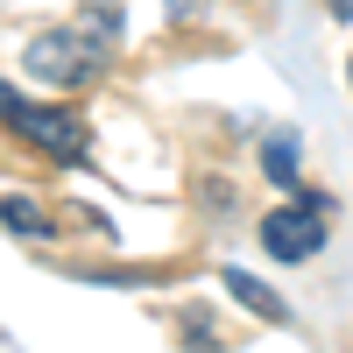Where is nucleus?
<instances>
[{"label":"nucleus","instance_id":"nucleus-1","mask_svg":"<svg viewBox=\"0 0 353 353\" xmlns=\"http://www.w3.org/2000/svg\"><path fill=\"white\" fill-rule=\"evenodd\" d=\"M8 121H14V134L28 149H43L57 163H78L92 149V128H85V113H71V106H21V92H8Z\"/></svg>","mask_w":353,"mask_h":353},{"label":"nucleus","instance_id":"nucleus-2","mask_svg":"<svg viewBox=\"0 0 353 353\" xmlns=\"http://www.w3.org/2000/svg\"><path fill=\"white\" fill-rule=\"evenodd\" d=\"M21 64L36 78H50V85H92L99 78V43L71 36V28H43V36H28Z\"/></svg>","mask_w":353,"mask_h":353},{"label":"nucleus","instance_id":"nucleus-3","mask_svg":"<svg viewBox=\"0 0 353 353\" xmlns=\"http://www.w3.org/2000/svg\"><path fill=\"white\" fill-rule=\"evenodd\" d=\"M261 248H269L276 261H311L318 248H325V219H318V198H304V205H276V212L261 219Z\"/></svg>","mask_w":353,"mask_h":353},{"label":"nucleus","instance_id":"nucleus-4","mask_svg":"<svg viewBox=\"0 0 353 353\" xmlns=\"http://www.w3.org/2000/svg\"><path fill=\"white\" fill-rule=\"evenodd\" d=\"M226 290H233V297H241V304H248L254 318H269V325H290V304L276 297L269 283H254L248 269H226Z\"/></svg>","mask_w":353,"mask_h":353},{"label":"nucleus","instance_id":"nucleus-5","mask_svg":"<svg viewBox=\"0 0 353 353\" xmlns=\"http://www.w3.org/2000/svg\"><path fill=\"white\" fill-rule=\"evenodd\" d=\"M261 163H269V184H297V134H269Z\"/></svg>","mask_w":353,"mask_h":353},{"label":"nucleus","instance_id":"nucleus-6","mask_svg":"<svg viewBox=\"0 0 353 353\" xmlns=\"http://www.w3.org/2000/svg\"><path fill=\"white\" fill-rule=\"evenodd\" d=\"M8 226L21 233V241H43V233H50V219H43L28 198H8Z\"/></svg>","mask_w":353,"mask_h":353},{"label":"nucleus","instance_id":"nucleus-7","mask_svg":"<svg viewBox=\"0 0 353 353\" xmlns=\"http://www.w3.org/2000/svg\"><path fill=\"white\" fill-rule=\"evenodd\" d=\"M332 14H353V0H332Z\"/></svg>","mask_w":353,"mask_h":353},{"label":"nucleus","instance_id":"nucleus-8","mask_svg":"<svg viewBox=\"0 0 353 353\" xmlns=\"http://www.w3.org/2000/svg\"><path fill=\"white\" fill-rule=\"evenodd\" d=\"M346 78H353V57H346Z\"/></svg>","mask_w":353,"mask_h":353}]
</instances>
